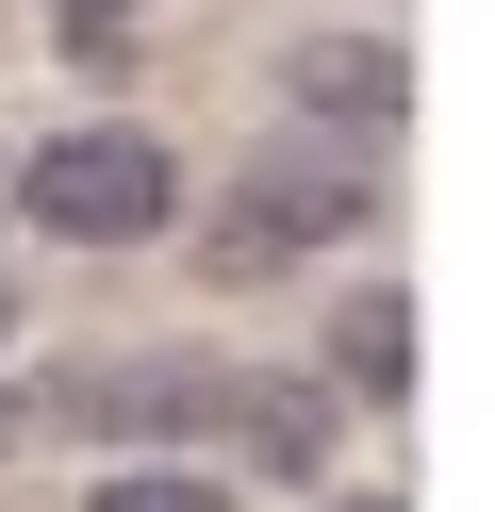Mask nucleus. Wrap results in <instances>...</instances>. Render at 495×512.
<instances>
[{
  "label": "nucleus",
  "mask_w": 495,
  "mask_h": 512,
  "mask_svg": "<svg viewBox=\"0 0 495 512\" xmlns=\"http://www.w3.org/2000/svg\"><path fill=\"white\" fill-rule=\"evenodd\" d=\"M0 199L50 248H149V232H182V149L132 133V116H83V133H50L33 166H0Z\"/></svg>",
  "instance_id": "nucleus-1"
},
{
  "label": "nucleus",
  "mask_w": 495,
  "mask_h": 512,
  "mask_svg": "<svg viewBox=\"0 0 495 512\" xmlns=\"http://www.w3.org/2000/svg\"><path fill=\"white\" fill-rule=\"evenodd\" d=\"M347 232H363V166H347V149H248V166L215 182V215H198L215 281H281V265H330Z\"/></svg>",
  "instance_id": "nucleus-2"
},
{
  "label": "nucleus",
  "mask_w": 495,
  "mask_h": 512,
  "mask_svg": "<svg viewBox=\"0 0 495 512\" xmlns=\"http://www.w3.org/2000/svg\"><path fill=\"white\" fill-rule=\"evenodd\" d=\"M83 430H116V446H198V430H231V380L215 364H116V380H50Z\"/></svg>",
  "instance_id": "nucleus-3"
},
{
  "label": "nucleus",
  "mask_w": 495,
  "mask_h": 512,
  "mask_svg": "<svg viewBox=\"0 0 495 512\" xmlns=\"http://www.w3.org/2000/svg\"><path fill=\"white\" fill-rule=\"evenodd\" d=\"M281 100L297 116H347V133H413V67H396V50L380 34H314V50H297V67H281Z\"/></svg>",
  "instance_id": "nucleus-4"
},
{
  "label": "nucleus",
  "mask_w": 495,
  "mask_h": 512,
  "mask_svg": "<svg viewBox=\"0 0 495 512\" xmlns=\"http://www.w3.org/2000/svg\"><path fill=\"white\" fill-rule=\"evenodd\" d=\"M330 364H347V380H363V397H380V413H396V397H413V298H396V281H363V298H347V314H330Z\"/></svg>",
  "instance_id": "nucleus-5"
},
{
  "label": "nucleus",
  "mask_w": 495,
  "mask_h": 512,
  "mask_svg": "<svg viewBox=\"0 0 495 512\" xmlns=\"http://www.w3.org/2000/svg\"><path fill=\"white\" fill-rule=\"evenodd\" d=\"M231 446H248L264 479H314V446H330V413L297 397V380H231Z\"/></svg>",
  "instance_id": "nucleus-6"
},
{
  "label": "nucleus",
  "mask_w": 495,
  "mask_h": 512,
  "mask_svg": "<svg viewBox=\"0 0 495 512\" xmlns=\"http://www.w3.org/2000/svg\"><path fill=\"white\" fill-rule=\"evenodd\" d=\"M83 512H231V479L215 463H116V479H83Z\"/></svg>",
  "instance_id": "nucleus-7"
},
{
  "label": "nucleus",
  "mask_w": 495,
  "mask_h": 512,
  "mask_svg": "<svg viewBox=\"0 0 495 512\" xmlns=\"http://www.w3.org/2000/svg\"><path fill=\"white\" fill-rule=\"evenodd\" d=\"M116 17H149V0H66V34H116Z\"/></svg>",
  "instance_id": "nucleus-8"
},
{
  "label": "nucleus",
  "mask_w": 495,
  "mask_h": 512,
  "mask_svg": "<svg viewBox=\"0 0 495 512\" xmlns=\"http://www.w3.org/2000/svg\"><path fill=\"white\" fill-rule=\"evenodd\" d=\"M17 430H33V397H17V380H0V446H17Z\"/></svg>",
  "instance_id": "nucleus-9"
},
{
  "label": "nucleus",
  "mask_w": 495,
  "mask_h": 512,
  "mask_svg": "<svg viewBox=\"0 0 495 512\" xmlns=\"http://www.w3.org/2000/svg\"><path fill=\"white\" fill-rule=\"evenodd\" d=\"M0 331H17V281H0Z\"/></svg>",
  "instance_id": "nucleus-10"
},
{
  "label": "nucleus",
  "mask_w": 495,
  "mask_h": 512,
  "mask_svg": "<svg viewBox=\"0 0 495 512\" xmlns=\"http://www.w3.org/2000/svg\"><path fill=\"white\" fill-rule=\"evenodd\" d=\"M347 512H396V496H347Z\"/></svg>",
  "instance_id": "nucleus-11"
}]
</instances>
